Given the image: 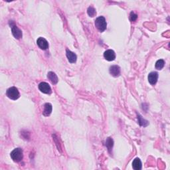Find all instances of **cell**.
I'll return each mask as SVG.
<instances>
[{
  "label": "cell",
  "instance_id": "obj_1",
  "mask_svg": "<svg viewBox=\"0 0 170 170\" xmlns=\"http://www.w3.org/2000/svg\"><path fill=\"white\" fill-rule=\"evenodd\" d=\"M11 159L15 162H19L23 159V150L20 148H18L14 149L13 151L11 152Z\"/></svg>",
  "mask_w": 170,
  "mask_h": 170
},
{
  "label": "cell",
  "instance_id": "obj_2",
  "mask_svg": "<svg viewBox=\"0 0 170 170\" xmlns=\"http://www.w3.org/2000/svg\"><path fill=\"white\" fill-rule=\"evenodd\" d=\"M95 26L100 32H103L105 31L106 27H107V23H106L105 18L103 16L98 17L95 21Z\"/></svg>",
  "mask_w": 170,
  "mask_h": 170
},
{
  "label": "cell",
  "instance_id": "obj_3",
  "mask_svg": "<svg viewBox=\"0 0 170 170\" xmlns=\"http://www.w3.org/2000/svg\"><path fill=\"white\" fill-rule=\"evenodd\" d=\"M6 95L9 98H10L11 100H15L17 99H18L19 98V96H20L18 89H17L16 87L14 86L11 87V88L7 90Z\"/></svg>",
  "mask_w": 170,
  "mask_h": 170
},
{
  "label": "cell",
  "instance_id": "obj_4",
  "mask_svg": "<svg viewBox=\"0 0 170 170\" xmlns=\"http://www.w3.org/2000/svg\"><path fill=\"white\" fill-rule=\"evenodd\" d=\"M9 25H10L11 27V32L13 35L14 36V37L15 39H19L22 37V31H21V30H19L13 21H9Z\"/></svg>",
  "mask_w": 170,
  "mask_h": 170
},
{
  "label": "cell",
  "instance_id": "obj_5",
  "mask_svg": "<svg viewBox=\"0 0 170 170\" xmlns=\"http://www.w3.org/2000/svg\"><path fill=\"white\" fill-rule=\"evenodd\" d=\"M39 89L40 90L41 92H42L43 93L50 94L51 93V89L49 84L45 82H42L39 84Z\"/></svg>",
  "mask_w": 170,
  "mask_h": 170
},
{
  "label": "cell",
  "instance_id": "obj_6",
  "mask_svg": "<svg viewBox=\"0 0 170 170\" xmlns=\"http://www.w3.org/2000/svg\"><path fill=\"white\" fill-rule=\"evenodd\" d=\"M37 44L39 46V47L43 50L47 49L48 47V43L47 41L43 37L38 38V39L37 40Z\"/></svg>",
  "mask_w": 170,
  "mask_h": 170
},
{
  "label": "cell",
  "instance_id": "obj_7",
  "mask_svg": "<svg viewBox=\"0 0 170 170\" xmlns=\"http://www.w3.org/2000/svg\"><path fill=\"white\" fill-rule=\"evenodd\" d=\"M104 57L105 58V59L108 60V61H112L116 59V54L113 50L108 49L104 52Z\"/></svg>",
  "mask_w": 170,
  "mask_h": 170
},
{
  "label": "cell",
  "instance_id": "obj_8",
  "mask_svg": "<svg viewBox=\"0 0 170 170\" xmlns=\"http://www.w3.org/2000/svg\"><path fill=\"white\" fill-rule=\"evenodd\" d=\"M148 79L150 84L152 85H155L156 84L157 79H158V73L157 72H150L149 75H148Z\"/></svg>",
  "mask_w": 170,
  "mask_h": 170
},
{
  "label": "cell",
  "instance_id": "obj_9",
  "mask_svg": "<svg viewBox=\"0 0 170 170\" xmlns=\"http://www.w3.org/2000/svg\"><path fill=\"white\" fill-rule=\"evenodd\" d=\"M110 73L112 76L117 77L120 74V68L118 65H113L110 67Z\"/></svg>",
  "mask_w": 170,
  "mask_h": 170
},
{
  "label": "cell",
  "instance_id": "obj_10",
  "mask_svg": "<svg viewBox=\"0 0 170 170\" xmlns=\"http://www.w3.org/2000/svg\"><path fill=\"white\" fill-rule=\"evenodd\" d=\"M66 55L68 60L70 63H74L77 61V57L75 53L73 52H72L71 51H70L69 49L66 50Z\"/></svg>",
  "mask_w": 170,
  "mask_h": 170
},
{
  "label": "cell",
  "instance_id": "obj_11",
  "mask_svg": "<svg viewBox=\"0 0 170 170\" xmlns=\"http://www.w3.org/2000/svg\"><path fill=\"white\" fill-rule=\"evenodd\" d=\"M47 78H48V79L49 80V81L51 82L52 84H57L58 81H59L57 74H56L55 72H51V71L48 72Z\"/></svg>",
  "mask_w": 170,
  "mask_h": 170
},
{
  "label": "cell",
  "instance_id": "obj_12",
  "mask_svg": "<svg viewBox=\"0 0 170 170\" xmlns=\"http://www.w3.org/2000/svg\"><path fill=\"white\" fill-rule=\"evenodd\" d=\"M52 105L50 103H46L44 105V110L43 112V115L45 116H48L51 114Z\"/></svg>",
  "mask_w": 170,
  "mask_h": 170
},
{
  "label": "cell",
  "instance_id": "obj_13",
  "mask_svg": "<svg viewBox=\"0 0 170 170\" xmlns=\"http://www.w3.org/2000/svg\"><path fill=\"white\" fill-rule=\"evenodd\" d=\"M142 162L139 158H136L132 162V167L135 170H140L142 169Z\"/></svg>",
  "mask_w": 170,
  "mask_h": 170
},
{
  "label": "cell",
  "instance_id": "obj_14",
  "mask_svg": "<svg viewBox=\"0 0 170 170\" xmlns=\"http://www.w3.org/2000/svg\"><path fill=\"white\" fill-rule=\"evenodd\" d=\"M138 123L140 124V126H147L148 124H149V122H148V121H147L146 120H145L142 118V116H141L139 114H138Z\"/></svg>",
  "mask_w": 170,
  "mask_h": 170
},
{
  "label": "cell",
  "instance_id": "obj_15",
  "mask_svg": "<svg viewBox=\"0 0 170 170\" xmlns=\"http://www.w3.org/2000/svg\"><path fill=\"white\" fill-rule=\"evenodd\" d=\"M106 146L108 148V150L109 152H111L112 149L113 148V145H114V141L111 138H108L106 140Z\"/></svg>",
  "mask_w": 170,
  "mask_h": 170
},
{
  "label": "cell",
  "instance_id": "obj_16",
  "mask_svg": "<svg viewBox=\"0 0 170 170\" xmlns=\"http://www.w3.org/2000/svg\"><path fill=\"white\" fill-rule=\"evenodd\" d=\"M165 61L163 59H159L155 63V69L157 70H161L164 67Z\"/></svg>",
  "mask_w": 170,
  "mask_h": 170
},
{
  "label": "cell",
  "instance_id": "obj_17",
  "mask_svg": "<svg viewBox=\"0 0 170 170\" xmlns=\"http://www.w3.org/2000/svg\"><path fill=\"white\" fill-rule=\"evenodd\" d=\"M87 13H88V15L90 17H94V16H95V15L96 14V9H94L93 7L90 6L88 8V9H87Z\"/></svg>",
  "mask_w": 170,
  "mask_h": 170
},
{
  "label": "cell",
  "instance_id": "obj_18",
  "mask_svg": "<svg viewBox=\"0 0 170 170\" xmlns=\"http://www.w3.org/2000/svg\"><path fill=\"white\" fill-rule=\"evenodd\" d=\"M138 18V15L136 14L134 12H131L130 15V19L132 21H135Z\"/></svg>",
  "mask_w": 170,
  "mask_h": 170
}]
</instances>
